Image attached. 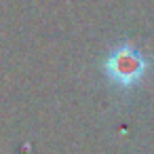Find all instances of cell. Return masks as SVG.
I'll list each match as a JSON object with an SVG mask.
<instances>
[{
  "label": "cell",
  "mask_w": 154,
  "mask_h": 154,
  "mask_svg": "<svg viewBox=\"0 0 154 154\" xmlns=\"http://www.w3.org/2000/svg\"><path fill=\"white\" fill-rule=\"evenodd\" d=\"M150 70L148 57L131 42L116 45L103 61L106 78L118 89H133L137 87Z\"/></svg>",
  "instance_id": "1"
}]
</instances>
